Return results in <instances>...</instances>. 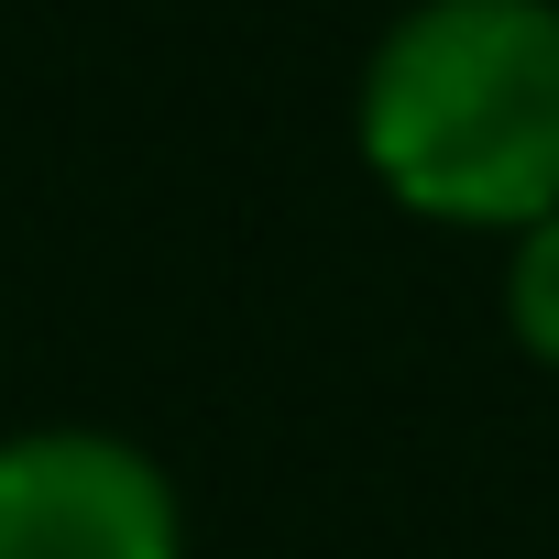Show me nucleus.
Returning <instances> with one entry per match:
<instances>
[{
	"instance_id": "obj_2",
	"label": "nucleus",
	"mask_w": 559,
	"mask_h": 559,
	"mask_svg": "<svg viewBox=\"0 0 559 559\" xmlns=\"http://www.w3.org/2000/svg\"><path fill=\"white\" fill-rule=\"evenodd\" d=\"M0 559H187V504L110 428L0 439Z\"/></svg>"
},
{
	"instance_id": "obj_3",
	"label": "nucleus",
	"mask_w": 559,
	"mask_h": 559,
	"mask_svg": "<svg viewBox=\"0 0 559 559\" xmlns=\"http://www.w3.org/2000/svg\"><path fill=\"white\" fill-rule=\"evenodd\" d=\"M504 330L537 373H559V209H537L504 241Z\"/></svg>"
},
{
	"instance_id": "obj_1",
	"label": "nucleus",
	"mask_w": 559,
	"mask_h": 559,
	"mask_svg": "<svg viewBox=\"0 0 559 559\" xmlns=\"http://www.w3.org/2000/svg\"><path fill=\"white\" fill-rule=\"evenodd\" d=\"M352 143L406 219L515 241L559 209V0H406L362 56Z\"/></svg>"
}]
</instances>
